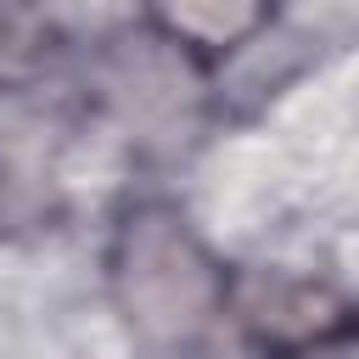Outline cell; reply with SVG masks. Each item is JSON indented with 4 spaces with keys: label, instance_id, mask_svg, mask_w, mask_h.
Wrapping results in <instances>:
<instances>
[{
    "label": "cell",
    "instance_id": "6da1fadb",
    "mask_svg": "<svg viewBox=\"0 0 359 359\" xmlns=\"http://www.w3.org/2000/svg\"><path fill=\"white\" fill-rule=\"evenodd\" d=\"M107 292L151 353H191L230 314V275L174 202H129L107 241Z\"/></svg>",
    "mask_w": 359,
    "mask_h": 359
},
{
    "label": "cell",
    "instance_id": "7a4b0ae2",
    "mask_svg": "<svg viewBox=\"0 0 359 359\" xmlns=\"http://www.w3.org/2000/svg\"><path fill=\"white\" fill-rule=\"evenodd\" d=\"M196 79H202V67L140 17L129 34L112 39L101 90H107V107L129 129H157V123L174 129L185 118V107L196 101Z\"/></svg>",
    "mask_w": 359,
    "mask_h": 359
},
{
    "label": "cell",
    "instance_id": "3957f363",
    "mask_svg": "<svg viewBox=\"0 0 359 359\" xmlns=\"http://www.w3.org/2000/svg\"><path fill=\"white\" fill-rule=\"evenodd\" d=\"M230 314L264 359H286V353L309 348L314 337L337 331L342 320H353L331 286L286 275V269H252V275L230 280Z\"/></svg>",
    "mask_w": 359,
    "mask_h": 359
},
{
    "label": "cell",
    "instance_id": "277c9868",
    "mask_svg": "<svg viewBox=\"0 0 359 359\" xmlns=\"http://www.w3.org/2000/svg\"><path fill=\"white\" fill-rule=\"evenodd\" d=\"M62 213L56 146L28 123H0V236L50 230Z\"/></svg>",
    "mask_w": 359,
    "mask_h": 359
},
{
    "label": "cell",
    "instance_id": "5b68a950",
    "mask_svg": "<svg viewBox=\"0 0 359 359\" xmlns=\"http://www.w3.org/2000/svg\"><path fill=\"white\" fill-rule=\"evenodd\" d=\"M168 45H180L202 73L219 67L224 56H236L241 45H252L275 11L269 6H247V0H180V6H151L140 11Z\"/></svg>",
    "mask_w": 359,
    "mask_h": 359
},
{
    "label": "cell",
    "instance_id": "8992f818",
    "mask_svg": "<svg viewBox=\"0 0 359 359\" xmlns=\"http://www.w3.org/2000/svg\"><path fill=\"white\" fill-rule=\"evenodd\" d=\"M62 56V28L34 6H0V90L39 84Z\"/></svg>",
    "mask_w": 359,
    "mask_h": 359
},
{
    "label": "cell",
    "instance_id": "52a82bcc",
    "mask_svg": "<svg viewBox=\"0 0 359 359\" xmlns=\"http://www.w3.org/2000/svg\"><path fill=\"white\" fill-rule=\"evenodd\" d=\"M286 359H359V320H342L337 331L314 337L309 348H297V353H286Z\"/></svg>",
    "mask_w": 359,
    "mask_h": 359
}]
</instances>
